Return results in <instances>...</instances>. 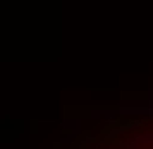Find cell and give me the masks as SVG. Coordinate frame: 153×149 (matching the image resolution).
I'll return each instance as SVG.
<instances>
[{
    "label": "cell",
    "mask_w": 153,
    "mask_h": 149,
    "mask_svg": "<svg viewBox=\"0 0 153 149\" xmlns=\"http://www.w3.org/2000/svg\"><path fill=\"white\" fill-rule=\"evenodd\" d=\"M49 149H153V101L97 112L60 134Z\"/></svg>",
    "instance_id": "6da1fadb"
}]
</instances>
